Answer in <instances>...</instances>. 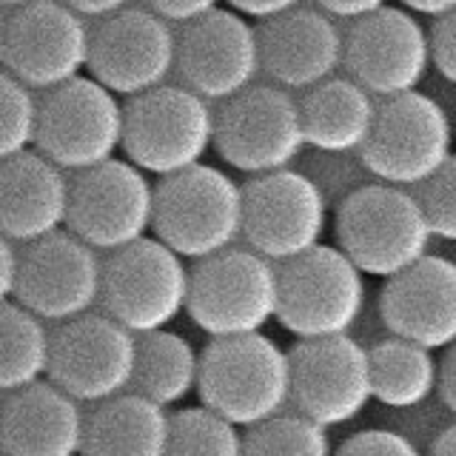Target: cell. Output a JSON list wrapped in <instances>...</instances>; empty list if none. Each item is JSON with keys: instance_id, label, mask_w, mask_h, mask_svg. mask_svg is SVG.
<instances>
[{"instance_id": "12", "label": "cell", "mask_w": 456, "mask_h": 456, "mask_svg": "<svg viewBox=\"0 0 456 456\" xmlns=\"http://www.w3.org/2000/svg\"><path fill=\"white\" fill-rule=\"evenodd\" d=\"M92 26L61 0H35L6 14L4 69L35 92L89 75Z\"/></svg>"}, {"instance_id": "20", "label": "cell", "mask_w": 456, "mask_h": 456, "mask_svg": "<svg viewBox=\"0 0 456 456\" xmlns=\"http://www.w3.org/2000/svg\"><path fill=\"white\" fill-rule=\"evenodd\" d=\"M379 317L391 337L428 351L456 346V263L428 254L394 280H385Z\"/></svg>"}, {"instance_id": "45", "label": "cell", "mask_w": 456, "mask_h": 456, "mask_svg": "<svg viewBox=\"0 0 456 456\" xmlns=\"http://www.w3.org/2000/svg\"><path fill=\"white\" fill-rule=\"evenodd\" d=\"M0 411H4V403H0Z\"/></svg>"}, {"instance_id": "28", "label": "cell", "mask_w": 456, "mask_h": 456, "mask_svg": "<svg viewBox=\"0 0 456 456\" xmlns=\"http://www.w3.org/2000/svg\"><path fill=\"white\" fill-rule=\"evenodd\" d=\"M20 303L0 305V394H18L49 379L52 331Z\"/></svg>"}, {"instance_id": "18", "label": "cell", "mask_w": 456, "mask_h": 456, "mask_svg": "<svg viewBox=\"0 0 456 456\" xmlns=\"http://www.w3.org/2000/svg\"><path fill=\"white\" fill-rule=\"evenodd\" d=\"M177 71V32L146 6H128L92 26L89 75L118 97L160 89Z\"/></svg>"}, {"instance_id": "34", "label": "cell", "mask_w": 456, "mask_h": 456, "mask_svg": "<svg viewBox=\"0 0 456 456\" xmlns=\"http://www.w3.org/2000/svg\"><path fill=\"white\" fill-rule=\"evenodd\" d=\"M434 66L442 77L456 86V12L439 18L431 28Z\"/></svg>"}, {"instance_id": "8", "label": "cell", "mask_w": 456, "mask_h": 456, "mask_svg": "<svg viewBox=\"0 0 456 456\" xmlns=\"http://www.w3.org/2000/svg\"><path fill=\"white\" fill-rule=\"evenodd\" d=\"M157 237L106 256L100 308L132 334L163 331L189 311L191 268Z\"/></svg>"}, {"instance_id": "23", "label": "cell", "mask_w": 456, "mask_h": 456, "mask_svg": "<svg viewBox=\"0 0 456 456\" xmlns=\"http://www.w3.org/2000/svg\"><path fill=\"white\" fill-rule=\"evenodd\" d=\"M86 417L75 396L54 382L6 396L0 411V453L4 456H83Z\"/></svg>"}, {"instance_id": "40", "label": "cell", "mask_w": 456, "mask_h": 456, "mask_svg": "<svg viewBox=\"0 0 456 456\" xmlns=\"http://www.w3.org/2000/svg\"><path fill=\"white\" fill-rule=\"evenodd\" d=\"M439 396L451 413H456V346L445 351L439 362Z\"/></svg>"}, {"instance_id": "44", "label": "cell", "mask_w": 456, "mask_h": 456, "mask_svg": "<svg viewBox=\"0 0 456 456\" xmlns=\"http://www.w3.org/2000/svg\"><path fill=\"white\" fill-rule=\"evenodd\" d=\"M4 46H6V18L0 14V66H4Z\"/></svg>"}, {"instance_id": "42", "label": "cell", "mask_w": 456, "mask_h": 456, "mask_svg": "<svg viewBox=\"0 0 456 456\" xmlns=\"http://www.w3.org/2000/svg\"><path fill=\"white\" fill-rule=\"evenodd\" d=\"M428 456H456V422L442 428L439 436L431 442V453Z\"/></svg>"}, {"instance_id": "30", "label": "cell", "mask_w": 456, "mask_h": 456, "mask_svg": "<svg viewBox=\"0 0 456 456\" xmlns=\"http://www.w3.org/2000/svg\"><path fill=\"white\" fill-rule=\"evenodd\" d=\"M337 448L328 428L317 425L303 413H280L263 425L246 431L242 456H334Z\"/></svg>"}, {"instance_id": "25", "label": "cell", "mask_w": 456, "mask_h": 456, "mask_svg": "<svg viewBox=\"0 0 456 456\" xmlns=\"http://www.w3.org/2000/svg\"><path fill=\"white\" fill-rule=\"evenodd\" d=\"M171 413L134 391L100 403L86 417L83 456H168Z\"/></svg>"}, {"instance_id": "16", "label": "cell", "mask_w": 456, "mask_h": 456, "mask_svg": "<svg viewBox=\"0 0 456 456\" xmlns=\"http://www.w3.org/2000/svg\"><path fill=\"white\" fill-rule=\"evenodd\" d=\"M103 265L106 260H100V251L69 228L28 242L20 251L14 303L52 325L86 317L103 297Z\"/></svg>"}, {"instance_id": "38", "label": "cell", "mask_w": 456, "mask_h": 456, "mask_svg": "<svg viewBox=\"0 0 456 456\" xmlns=\"http://www.w3.org/2000/svg\"><path fill=\"white\" fill-rule=\"evenodd\" d=\"M317 9H322L325 14H331L337 20H360L374 14L385 6H391V0H314Z\"/></svg>"}, {"instance_id": "15", "label": "cell", "mask_w": 456, "mask_h": 456, "mask_svg": "<svg viewBox=\"0 0 456 456\" xmlns=\"http://www.w3.org/2000/svg\"><path fill=\"white\" fill-rule=\"evenodd\" d=\"M291 354V405L322 428L348 425L374 403L370 348L351 334L297 342Z\"/></svg>"}, {"instance_id": "21", "label": "cell", "mask_w": 456, "mask_h": 456, "mask_svg": "<svg viewBox=\"0 0 456 456\" xmlns=\"http://www.w3.org/2000/svg\"><path fill=\"white\" fill-rule=\"evenodd\" d=\"M263 75L289 92H308L346 66V28L317 6H299L260 26Z\"/></svg>"}, {"instance_id": "17", "label": "cell", "mask_w": 456, "mask_h": 456, "mask_svg": "<svg viewBox=\"0 0 456 456\" xmlns=\"http://www.w3.org/2000/svg\"><path fill=\"white\" fill-rule=\"evenodd\" d=\"M431 66V28L405 6H385L346 28L348 75L379 100L419 92Z\"/></svg>"}, {"instance_id": "10", "label": "cell", "mask_w": 456, "mask_h": 456, "mask_svg": "<svg viewBox=\"0 0 456 456\" xmlns=\"http://www.w3.org/2000/svg\"><path fill=\"white\" fill-rule=\"evenodd\" d=\"M308 146L299 100L280 86H251L217 109L214 151L240 175L291 168Z\"/></svg>"}, {"instance_id": "43", "label": "cell", "mask_w": 456, "mask_h": 456, "mask_svg": "<svg viewBox=\"0 0 456 456\" xmlns=\"http://www.w3.org/2000/svg\"><path fill=\"white\" fill-rule=\"evenodd\" d=\"M28 4H35V0H0V9H20V6H28Z\"/></svg>"}, {"instance_id": "6", "label": "cell", "mask_w": 456, "mask_h": 456, "mask_svg": "<svg viewBox=\"0 0 456 456\" xmlns=\"http://www.w3.org/2000/svg\"><path fill=\"white\" fill-rule=\"evenodd\" d=\"M365 303V274L339 246L322 242L280 265L277 322L297 342L351 334Z\"/></svg>"}, {"instance_id": "29", "label": "cell", "mask_w": 456, "mask_h": 456, "mask_svg": "<svg viewBox=\"0 0 456 456\" xmlns=\"http://www.w3.org/2000/svg\"><path fill=\"white\" fill-rule=\"evenodd\" d=\"M246 434L234 422L206 405L177 408L171 413L168 456H242Z\"/></svg>"}, {"instance_id": "26", "label": "cell", "mask_w": 456, "mask_h": 456, "mask_svg": "<svg viewBox=\"0 0 456 456\" xmlns=\"http://www.w3.org/2000/svg\"><path fill=\"white\" fill-rule=\"evenodd\" d=\"M203 351L177 331H154L137 337V368L132 391L160 408H177L200 388Z\"/></svg>"}, {"instance_id": "14", "label": "cell", "mask_w": 456, "mask_h": 456, "mask_svg": "<svg viewBox=\"0 0 456 456\" xmlns=\"http://www.w3.org/2000/svg\"><path fill=\"white\" fill-rule=\"evenodd\" d=\"M242 240L271 263H291L322 246L328 232V194L297 168L251 177L246 185Z\"/></svg>"}, {"instance_id": "39", "label": "cell", "mask_w": 456, "mask_h": 456, "mask_svg": "<svg viewBox=\"0 0 456 456\" xmlns=\"http://www.w3.org/2000/svg\"><path fill=\"white\" fill-rule=\"evenodd\" d=\"M61 4L83 14L86 20H103L109 14H118V12L128 9L134 0H61Z\"/></svg>"}, {"instance_id": "22", "label": "cell", "mask_w": 456, "mask_h": 456, "mask_svg": "<svg viewBox=\"0 0 456 456\" xmlns=\"http://www.w3.org/2000/svg\"><path fill=\"white\" fill-rule=\"evenodd\" d=\"M71 177L37 149L0 163V234L28 246L69 225Z\"/></svg>"}, {"instance_id": "36", "label": "cell", "mask_w": 456, "mask_h": 456, "mask_svg": "<svg viewBox=\"0 0 456 456\" xmlns=\"http://www.w3.org/2000/svg\"><path fill=\"white\" fill-rule=\"evenodd\" d=\"M20 277V251L14 248L9 237L0 234V305L14 303Z\"/></svg>"}, {"instance_id": "9", "label": "cell", "mask_w": 456, "mask_h": 456, "mask_svg": "<svg viewBox=\"0 0 456 456\" xmlns=\"http://www.w3.org/2000/svg\"><path fill=\"white\" fill-rule=\"evenodd\" d=\"M126 103L92 75L40 94L35 149L69 175L103 166L123 151Z\"/></svg>"}, {"instance_id": "4", "label": "cell", "mask_w": 456, "mask_h": 456, "mask_svg": "<svg viewBox=\"0 0 456 456\" xmlns=\"http://www.w3.org/2000/svg\"><path fill=\"white\" fill-rule=\"evenodd\" d=\"M217 137V111L183 83H166L126 100L123 154L154 177H171L206 160Z\"/></svg>"}, {"instance_id": "5", "label": "cell", "mask_w": 456, "mask_h": 456, "mask_svg": "<svg viewBox=\"0 0 456 456\" xmlns=\"http://www.w3.org/2000/svg\"><path fill=\"white\" fill-rule=\"evenodd\" d=\"M280 311V265L254 248H228L191 268L189 320L208 339L260 334Z\"/></svg>"}, {"instance_id": "24", "label": "cell", "mask_w": 456, "mask_h": 456, "mask_svg": "<svg viewBox=\"0 0 456 456\" xmlns=\"http://www.w3.org/2000/svg\"><path fill=\"white\" fill-rule=\"evenodd\" d=\"M305 140L322 154L362 151L377 123V97L351 77H331L299 97Z\"/></svg>"}, {"instance_id": "33", "label": "cell", "mask_w": 456, "mask_h": 456, "mask_svg": "<svg viewBox=\"0 0 456 456\" xmlns=\"http://www.w3.org/2000/svg\"><path fill=\"white\" fill-rule=\"evenodd\" d=\"M334 456H425L417 442L388 428H368L351 434Z\"/></svg>"}, {"instance_id": "19", "label": "cell", "mask_w": 456, "mask_h": 456, "mask_svg": "<svg viewBox=\"0 0 456 456\" xmlns=\"http://www.w3.org/2000/svg\"><path fill=\"white\" fill-rule=\"evenodd\" d=\"M263 75L260 28L234 9H214L206 18L180 26L177 77L211 103H225Z\"/></svg>"}, {"instance_id": "32", "label": "cell", "mask_w": 456, "mask_h": 456, "mask_svg": "<svg viewBox=\"0 0 456 456\" xmlns=\"http://www.w3.org/2000/svg\"><path fill=\"white\" fill-rule=\"evenodd\" d=\"M417 197L425 208L428 223H431L434 237L456 242V154L439 175L417 189Z\"/></svg>"}, {"instance_id": "7", "label": "cell", "mask_w": 456, "mask_h": 456, "mask_svg": "<svg viewBox=\"0 0 456 456\" xmlns=\"http://www.w3.org/2000/svg\"><path fill=\"white\" fill-rule=\"evenodd\" d=\"M456 128L436 97L408 92L379 100L370 140L360 151L368 175L399 189H422L453 157Z\"/></svg>"}, {"instance_id": "27", "label": "cell", "mask_w": 456, "mask_h": 456, "mask_svg": "<svg viewBox=\"0 0 456 456\" xmlns=\"http://www.w3.org/2000/svg\"><path fill=\"white\" fill-rule=\"evenodd\" d=\"M374 403L391 411L425 405L439 391V360L417 342L388 337L370 348Z\"/></svg>"}, {"instance_id": "41", "label": "cell", "mask_w": 456, "mask_h": 456, "mask_svg": "<svg viewBox=\"0 0 456 456\" xmlns=\"http://www.w3.org/2000/svg\"><path fill=\"white\" fill-rule=\"evenodd\" d=\"M399 6H405L413 14H425V18L439 20L456 12V0H399Z\"/></svg>"}, {"instance_id": "31", "label": "cell", "mask_w": 456, "mask_h": 456, "mask_svg": "<svg viewBox=\"0 0 456 456\" xmlns=\"http://www.w3.org/2000/svg\"><path fill=\"white\" fill-rule=\"evenodd\" d=\"M40 97L0 66V163L26 154L37 142Z\"/></svg>"}, {"instance_id": "46", "label": "cell", "mask_w": 456, "mask_h": 456, "mask_svg": "<svg viewBox=\"0 0 456 456\" xmlns=\"http://www.w3.org/2000/svg\"><path fill=\"white\" fill-rule=\"evenodd\" d=\"M0 456H4V453H0Z\"/></svg>"}, {"instance_id": "13", "label": "cell", "mask_w": 456, "mask_h": 456, "mask_svg": "<svg viewBox=\"0 0 456 456\" xmlns=\"http://www.w3.org/2000/svg\"><path fill=\"white\" fill-rule=\"evenodd\" d=\"M137 334L103 311L57 325L52 331L49 382L80 405H100L132 391Z\"/></svg>"}, {"instance_id": "11", "label": "cell", "mask_w": 456, "mask_h": 456, "mask_svg": "<svg viewBox=\"0 0 456 456\" xmlns=\"http://www.w3.org/2000/svg\"><path fill=\"white\" fill-rule=\"evenodd\" d=\"M157 185L126 157L71 175L69 232L94 251L114 254L154 232Z\"/></svg>"}, {"instance_id": "3", "label": "cell", "mask_w": 456, "mask_h": 456, "mask_svg": "<svg viewBox=\"0 0 456 456\" xmlns=\"http://www.w3.org/2000/svg\"><path fill=\"white\" fill-rule=\"evenodd\" d=\"M246 225V189L220 166L200 163L157 183L154 237L200 263L234 248Z\"/></svg>"}, {"instance_id": "35", "label": "cell", "mask_w": 456, "mask_h": 456, "mask_svg": "<svg viewBox=\"0 0 456 456\" xmlns=\"http://www.w3.org/2000/svg\"><path fill=\"white\" fill-rule=\"evenodd\" d=\"M223 0H142V6L151 9L154 14H160L168 23H194L200 18H206L214 9H220Z\"/></svg>"}, {"instance_id": "2", "label": "cell", "mask_w": 456, "mask_h": 456, "mask_svg": "<svg viewBox=\"0 0 456 456\" xmlns=\"http://www.w3.org/2000/svg\"><path fill=\"white\" fill-rule=\"evenodd\" d=\"M197 396L200 405L251 431L291 405V354L263 331L208 339Z\"/></svg>"}, {"instance_id": "37", "label": "cell", "mask_w": 456, "mask_h": 456, "mask_svg": "<svg viewBox=\"0 0 456 456\" xmlns=\"http://www.w3.org/2000/svg\"><path fill=\"white\" fill-rule=\"evenodd\" d=\"M228 9L240 12L248 20H274L280 14L305 6V0H225Z\"/></svg>"}, {"instance_id": "1", "label": "cell", "mask_w": 456, "mask_h": 456, "mask_svg": "<svg viewBox=\"0 0 456 456\" xmlns=\"http://www.w3.org/2000/svg\"><path fill=\"white\" fill-rule=\"evenodd\" d=\"M337 246L365 277L394 280L431 251V223L417 191L365 183L339 200L334 214Z\"/></svg>"}]
</instances>
